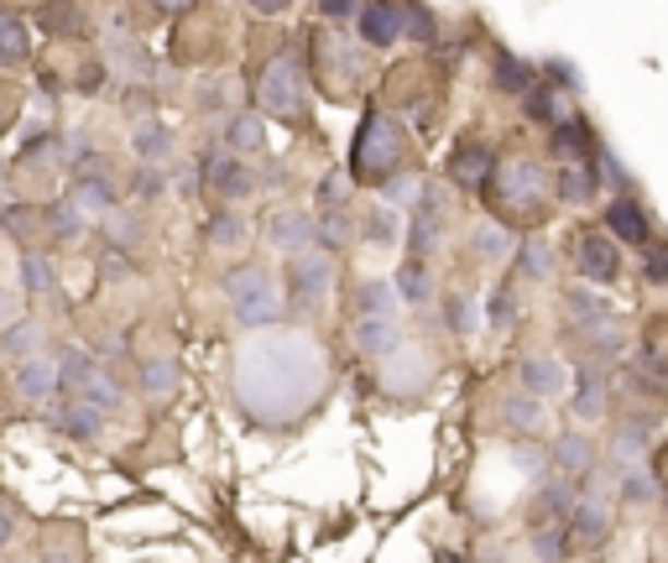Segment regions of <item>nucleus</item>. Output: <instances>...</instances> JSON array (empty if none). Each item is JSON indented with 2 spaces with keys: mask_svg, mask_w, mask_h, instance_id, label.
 I'll list each match as a JSON object with an SVG mask.
<instances>
[{
  "mask_svg": "<svg viewBox=\"0 0 668 563\" xmlns=\"http://www.w3.org/2000/svg\"><path fill=\"white\" fill-rule=\"evenodd\" d=\"M444 324H450V334H476V298L470 292H450L444 298Z\"/></svg>",
  "mask_w": 668,
  "mask_h": 563,
  "instance_id": "41",
  "label": "nucleus"
},
{
  "mask_svg": "<svg viewBox=\"0 0 668 563\" xmlns=\"http://www.w3.org/2000/svg\"><path fill=\"white\" fill-rule=\"evenodd\" d=\"M84 219H90V214L79 209L73 199H63V204H52V209H48V230L58 235V240H73V235L84 230Z\"/></svg>",
  "mask_w": 668,
  "mask_h": 563,
  "instance_id": "42",
  "label": "nucleus"
},
{
  "mask_svg": "<svg viewBox=\"0 0 668 563\" xmlns=\"http://www.w3.org/2000/svg\"><path fill=\"white\" fill-rule=\"evenodd\" d=\"M210 245H215V251H230V245H240V240H246V219H240L236 209H219L215 219H210Z\"/></svg>",
  "mask_w": 668,
  "mask_h": 563,
  "instance_id": "39",
  "label": "nucleus"
},
{
  "mask_svg": "<svg viewBox=\"0 0 668 563\" xmlns=\"http://www.w3.org/2000/svg\"><path fill=\"white\" fill-rule=\"evenodd\" d=\"M564 548H570V527H564V522H544V527L533 532V553H538V563H559L564 559Z\"/></svg>",
  "mask_w": 668,
  "mask_h": 563,
  "instance_id": "36",
  "label": "nucleus"
},
{
  "mask_svg": "<svg viewBox=\"0 0 668 563\" xmlns=\"http://www.w3.org/2000/svg\"><path fill=\"white\" fill-rule=\"evenodd\" d=\"M606 407H611V402H606V381H600L596 371H585L580 381H574V412H580L585 422H600L606 418Z\"/></svg>",
  "mask_w": 668,
  "mask_h": 563,
  "instance_id": "28",
  "label": "nucleus"
},
{
  "mask_svg": "<svg viewBox=\"0 0 668 563\" xmlns=\"http://www.w3.org/2000/svg\"><path fill=\"white\" fill-rule=\"evenodd\" d=\"M570 256H574V272L585 282H617V272H621V245L606 230H580Z\"/></svg>",
  "mask_w": 668,
  "mask_h": 563,
  "instance_id": "9",
  "label": "nucleus"
},
{
  "mask_svg": "<svg viewBox=\"0 0 668 563\" xmlns=\"http://www.w3.org/2000/svg\"><path fill=\"white\" fill-rule=\"evenodd\" d=\"M334 292V261L324 251H298L287 261V303L298 313H319Z\"/></svg>",
  "mask_w": 668,
  "mask_h": 563,
  "instance_id": "6",
  "label": "nucleus"
},
{
  "mask_svg": "<svg viewBox=\"0 0 668 563\" xmlns=\"http://www.w3.org/2000/svg\"><path fill=\"white\" fill-rule=\"evenodd\" d=\"M22 287L26 292H52V261L48 256H26L22 261Z\"/></svg>",
  "mask_w": 668,
  "mask_h": 563,
  "instance_id": "48",
  "label": "nucleus"
},
{
  "mask_svg": "<svg viewBox=\"0 0 668 563\" xmlns=\"http://www.w3.org/2000/svg\"><path fill=\"white\" fill-rule=\"evenodd\" d=\"M596 172H600V183L611 188V193H632V172L617 163V152H611V146H596Z\"/></svg>",
  "mask_w": 668,
  "mask_h": 563,
  "instance_id": "45",
  "label": "nucleus"
},
{
  "mask_svg": "<svg viewBox=\"0 0 668 563\" xmlns=\"http://www.w3.org/2000/svg\"><path fill=\"white\" fill-rule=\"evenodd\" d=\"M146 5H157V11H167V16H183V11H193L199 0H146Z\"/></svg>",
  "mask_w": 668,
  "mask_h": 563,
  "instance_id": "62",
  "label": "nucleus"
},
{
  "mask_svg": "<svg viewBox=\"0 0 668 563\" xmlns=\"http://www.w3.org/2000/svg\"><path fill=\"white\" fill-rule=\"evenodd\" d=\"M433 16L424 11V5H413V0H403V37H413V43H433Z\"/></svg>",
  "mask_w": 668,
  "mask_h": 563,
  "instance_id": "46",
  "label": "nucleus"
},
{
  "mask_svg": "<svg viewBox=\"0 0 668 563\" xmlns=\"http://www.w3.org/2000/svg\"><path fill=\"white\" fill-rule=\"evenodd\" d=\"M596 459V444L585 439V433H559L553 439V469H564V475H585Z\"/></svg>",
  "mask_w": 668,
  "mask_h": 563,
  "instance_id": "24",
  "label": "nucleus"
},
{
  "mask_svg": "<svg viewBox=\"0 0 668 563\" xmlns=\"http://www.w3.org/2000/svg\"><path fill=\"white\" fill-rule=\"evenodd\" d=\"M225 146H230L236 157H251V152H262V146H266V120L251 116V110L230 116V120H225Z\"/></svg>",
  "mask_w": 668,
  "mask_h": 563,
  "instance_id": "21",
  "label": "nucleus"
},
{
  "mask_svg": "<svg viewBox=\"0 0 668 563\" xmlns=\"http://www.w3.org/2000/svg\"><path fill=\"white\" fill-rule=\"evenodd\" d=\"M501 422H512L517 433H544L549 428V402L533 397V392L527 397H506L501 402Z\"/></svg>",
  "mask_w": 668,
  "mask_h": 563,
  "instance_id": "22",
  "label": "nucleus"
},
{
  "mask_svg": "<svg viewBox=\"0 0 668 563\" xmlns=\"http://www.w3.org/2000/svg\"><path fill=\"white\" fill-rule=\"evenodd\" d=\"M491 79H497L501 94H512V99H523L533 84H538V69L533 63H523L517 52H497V63H491Z\"/></svg>",
  "mask_w": 668,
  "mask_h": 563,
  "instance_id": "20",
  "label": "nucleus"
},
{
  "mask_svg": "<svg viewBox=\"0 0 668 563\" xmlns=\"http://www.w3.org/2000/svg\"><path fill=\"white\" fill-rule=\"evenodd\" d=\"M564 319H570L574 328H600V324H611V308L600 303L596 292L574 287V292H564Z\"/></svg>",
  "mask_w": 668,
  "mask_h": 563,
  "instance_id": "25",
  "label": "nucleus"
},
{
  "mask_svg": "<svg viewBox=\"0 0 668 563\" xmlns=\"http://www.w3.org/2000/svg\"><path fill=\"white\" fill-rule=\"evenodd\" d=\"M240 407L262 422H287L309 412L324 392V360L303 334H266L240 350L236 366Z\"/></svg>",
  "mask_w": 668,
  "mask_h": 563,
  "instance_id": "1",
  "label": "nucleus"
},
{
  "mask_svg": "<svg viewBox=\"0 0 668 563\" xmlns=\"http://www.w3.org/2000/svg\"><path fill=\"white\" fill-rule=\"evenodd\" d=\"M606 527H611V516H606V506H600V501H574V512H570V532H574V538L600 542V538H606Z\"/></svg>",
  "mask_w": 668,
  "mask_h": 563,
  "instance_id": "31",
  "label": "nucleus"
},
{
  "mask_svg": "<svg viewBox=\"0 0 668 563\" xmlns=\"http://www.w3.org/2000/svg\"><path fill=\"white\" fill-rule=\"evenodd\" d=\"M356 32H360V43L377 47V52L397 47L403 43V0H360Z\"/></svg>",
  "mask_w": 668,
  "mask_h": 563,
  "instance_id": "11",
  "label": "nucleus"
},
{
  "mask_svg": "<svg viewBox=\"0 0 668 563\" xmlns=\"http://www.w3.org/2000/svg\"><path fill=\"white\" fill-rule=\"evenodd\" d=\"M199 178H204V188H210L215 199H225V204H240V199L257 188V172L240 163L230 146H215V152H204V157H199Z\"/></svg>",
  "mask_w": 668,
  "mask_h": 563,
  "instance_id": "8",
  "label": "nucleus"
},
{
  "mask_svg": "<svg viewBox=\"0 0 668 563\" xmlns=\"http://www.w3.org/2000/svg\"><path fill=\"white\" fill-rule=\"evenodd\" d=\"M564 386H570V371H564L553 355H533V360H523V392L553 402Z\"/></svg>",
  "mask_w": 668,
  "mask_h": 563,
  "instance_id": "17",
  "label": "nucleus"
},
{
  "mask_svg": "<svg viewBox=\"0 0 668 563\" xmlns=\"http://www.w3.org/2000/svg\"><path fill=\"white\" fill-rule=\"evenodd\" d=\"M105 225H110V235H116L120 245H131V240H136V225H131V214L110 209V214H105Z\"/></svg>",
  "mask_w": 668,
  "mask_h": 563,
  "instance_id": "57",
  "label": "nucleus"
},
{
  "mask_svg": "<svg viewBox=\"0 0 668 563\" xmlns=\"http://www.w3.org/2000/svg\"><path fill=\"white\" fill-rule=\"evenodd\" d=\"M345 193H350V183H345L339 172H330V178L319 183V209H324V214L339 209V204H345Z\"/></svg>",
  "mask_w": 668,
  "mask_h": 563,
  "instance_id": "52",
  "label": "nucleus"
},
{
  "mask_svg": "<svg viewBox=\"0 0 668 563\" xmlns=\"http://www.w3.org/2000/svg\"><path fill=\"white\" fill-rule=\"evenodd\" d=\"M596 193H600L596 157H591V163H559V172H553V199H559V204L585 209V204H596Z\"/></svg>",
  "mask_w": 668,
  "mask_h": 563,
  "instance_id": "14",
  "label": "nucleus"
},
{
  "mask_svg": "<svg viewBox=\"0 0 668 563\" xmlns=\"http://www.w3.org/2000/svg\"><path fill=\"white\" fill-rule=\"evenodd\" d=\"M356 345H360V355L386 360V355H397V345H403V328H397V319H356Z\"/></svg>",
  "mask_w": 668,
  "mask_h": 563,
  "instance_id": "18",
  "label": "nucleus"
},
{
  "mask_svg": "<svg viewBox=\"0 0 668 563\" xmlns=\"http://www.w3.org/2000/svg\"><path fill=\"white\" fill-rule=\"evenodd\" d=\"M11 532H16V522H11V512H5V506H0V548H5V542H11Z\"/></svg>",
  "mask_w": 668,
  "mask_h": 563,
  "instance_id": "64",
  "label": "nucleus"
},
{
  "mask_svg": "<svg viewBox=\"0 0 668 563\" xmlns=\"http://www.w3.org/2000/svg\"><path fill=\"white\" fill-rule=\"evenodd\" d=\"M418 193H424V178L403 167L397 178H386L382 183V204H392V209H397V204H418Z\"/></svg>",
  "mask_w": 668,
  "mask_h": 563,
  "instance_id": "44",
  "label": "nucleus"
},
{
  "mask_svg": "<svg viewBox=\"0 0 668 563\" xmlns=\"http://www.w3.org/2000/svg\"><path fill=\"white\" fill-rule=\"evenodd\" d=\"M611 448H617V459H643V454H647V428H643V422H627Z\"/></svg>",
  "mask_w": 668,
  "mask_h": 563,
  "instance_id": "49",
  "label": "nucleus"
},
{
  "mask_svg": "<svg viewBox=\"0 0 668 563\" xmlns=\"http://www.w3.org/2000/svg\"><path fill=\"white\" fill-rule=\"evenodd\" d=\"M574 512V491L570 486H564V480H559V486H549V491L538 495V522H564V516Z\"/></svg>",
  "mask_w": 668,
  "mask_h": 563,
  "instance_id": "43",
  "label": "nucleus"
},
{
  "mask_svg": "<svg viewBox=\"0 0 668 563\" xmlns=\"http://www.w3.org/2000/svg\"><path fill=\"white\" fill-rule=\"evenodd\" d=\"M407 157H413V141H407L403 120L392 110H366V120L356 131V152H350V178L382 188L386 178L403 172Z\"/></svg>",
  "mask_w": 668,
  "mask_h": 563,
  "instance_id": "3",
  "label": "nucleus"
},
{
  "mask_svg": "<svg viewBox=\"0 0 668 563\" xmlns=\"http://www.w3.org/2000/svg\"><path fill=\"white\" fill-rule=\"evenodd\" d=\"M84 402H95L99 412H110V407H120V386H116V375H105V371H90L79 386H73Z\"/></svg>",
  "mask_w": 668,
  "mask_h": 563,
  "instance_id": "35",
  "label": "nucleus"
},
{
  "mask_svg": "<svg viewBox=\"0 0 668 563\" xmlns=\"http://www.w3.org/2000/svg\"><path fill=\"white\" fill-rule=\"evenodd\" d=\"M257 110L262 116H277V120H303L309 110V79H303V63H298V52L283 47V52H272L262 69H257Z\"/></svg>",
  "mask_w": 668,
  "mask_h": 563,
  "instance_id": "5",
  "label": "nucleus"
},
{
  "mask_svg": "<svg viewBox=\"0 0 668 563\" xmlns=\"http://www.w3.org/2000/svg\"><path fill=\"white\" fill-rule=\"evenodd\" d=\"M397 282H366L356 292V308H360V319H397Z\"/></svg>",
  "mask_w": 668,
  "mask_h": 563,
  "instance_id": "26",
  "label": "nucleus"
},
{
  "mask_svg": "<svg viewBox=\"0 0 668 563\" xmlns=\"http://www.w3.org/2000/svg\"><path fill=\"white\" fill-rule=\"evenodd\" d=\"M32 219H37V209H5V230H11V235H32Z\"/></svg>",
  "mask_w": 668,
  "mask_h": 563,
  "instance_id": "59",
  "label": "nucleus"
},
{
  "mask_svg": "<svg viewBox=\"0 0 668 563\" xmlns=\"http://www.w3.org/2000/svg\"><path fill=\"white\" fill-rule=\"evenodd\" d=\"M172 386H178V366H172V360H142L146 397H172Z\"/></svg>",
  "mask_w": 668,
  "mask_h": 563,
  "instance_id": "40",
  "label": "nucleus"
},
{
  "mask_svg": "<svg viewBox=\"0 0 668 563\" xmlns=\"http://www.w3.org/2000/svg\"><path fill=\"white\" fill-rule=\"evenodd\" d=\"M596 131H591V120L580 116H559L549 125V157L553 163H591L596 157Z\"/></svg>",
  "mask_w": 668,
  "mask_h": 563,
  "instance_id": "13",
  "label": "nucleus"
},
{
  "mask_svg": "<svg viewBox=\"0 0 668 563\" xmlns=\"http://www.w3.org/2000/svg\"><path fill=\"white\" fill-rule=\"evenodd\" d=\"M517 251V230L512 225H501V219H480L476 230H470V261L480 266H497Z\"/></svg>",
  "mask_w": 668,
  "mask_h": 563,
  "instance_id": "16",
  "label": "nucleus"
},
{
  "mask_svg": "<svg viewBox=\"0 0 668 563\" xmlns=\"http://www.w3.org/2000/svg\"><path fill=\"white\" fill-rule=\"evenodd\" d=\"M16 392L26 402H48L58 392V366L52 360H37V355H26L22 366H16Z\"/></svg>",
  "mask_w": 668,
  "mask_h": 563,
  "instance_id": "19",
  "label": "nucleus"
},
{
  "mask_svg": "<svg viewBox=\"0 0 668 563\" xmlns=\"http://www.w3.org/2000/svg\"><path fill=\"white\" fill-rule=\"evenodd\" d=\"M523 110L533 125H553L559 120V89H549V84H533V89L523 94Z\"/></svg>",
  "mask_w": 668,
  "mask_h": 563,
  "instance_id": "38",
  "label": "nucleus"
},
{
  "mask_svg": "<svg viewBox=\"0 0 668 563\" xmlns=\"http://www.w3.org/2000/svg\"><path fill=\"white\" fill-rule=\"evenodd\" d=\"M621 495H627L632 506H643V501H653V480H643V475H627V480H621Z\"/></svg>",
  "mask_w": 668,
  "mask_h": 563,
  "instance_id": "56",
  "label": "nucleus"
},
{
  "mask_svg": "<svg viewBox=\"0 0 668 563\" xmlns=\"http://www.w3.org/2000/svg\"><path fill=\"white\" fill-rule=\"evenodd\" d=\"M544 73H549L559 89H580V73H574L570 58H544Z\"/></svg>",
  "mask_w": 668,
  "mask_h": 563,
  "instance_id": "53",
  "label": "nucleus"
},
{
  "mask_svg": "<svg viewBox=\"0 0 668 563\" xmlns=\"http://www.w3.org/2000/svg\"><path fill=\"white\" fill-rule=\"evenodd\" d=\"M136 193H146V199L163 193V172H157V167H142V172H136Z\"/></svg>",
  "mask_w": 668,
  "mask_h": 563,
  "instance_id": "60",
  "label": "nucleus"
},
{
  "mask_svg": "<svg viewBox=\"0 0 668 563\" xmlns=\"http://www.w3.org/2000/svg\"><path fill=\"white\" fill-rule=\"evenodd\" d=\"M73 204L84 214H95V219H105L110 214V204H116V188H110V178H79V188L69 193Z\"/></svg>",
  "mask_w": 668,
  "mask_h": 563,
  "instance_id": "30",
  "label": "nucleus"
},
{
  "mask_svg": "<svg viewBox=\"0 0 668 563\" xmlns=\"http://www.w3.org/2000/svg\"><path fill=\"white\" fill-rule=\"evenodd\" d=\"M11 120H16V89H11V84H0V131H5Z\"/></svg>",
  "mask_w": 668,
  "mask_h": 563,
  "instance_id": "61",
  "label": "nucleus"
},
{
  "mask_svg": "<svg viewBox=\"0 0 668 563\" xmlns=\"http://www.w3.org/2000/svg\"><path fill=\"white\" fill-rule=\"evenodd\" d=\"M606 225L600 230L611 235L617 245H632V251H643L647 240H653V219H647V209L632 199V193H611V204H606V214H600Z\"/></svg>",
  "mask_w": 668,
  "mask_h": 563,
  "instance_id": "10",
  "label": "nucleus"
},
{
  "mask_svg": "<svg viewBox=\"0 0 668 563\" xmlns=\"http://www.w3.org/2000/svg\"><path fill=\"white\" fill-rule=\"evenodd\" d=\"M444 235H450V199H444V188H429L418 193V204H413V225H407V240H413V256L429 261L439 245H444Z\"/></svg>",
  "mask_w": 668,
  "mask_h": 563,
  "instance_id": "7",
  "label": "nucleus"
},
{
  "mask_svg": "<svg viewBox=\"0 0 668 563\" xmlns=\"http://www.w3.org/2000/svg\"><path fill=\"white\" fill-rule=\"evenodd\" d=\"M90 371H95V355H90V350H69V355H63V366H58V381H63V386H79Z\"/></svg>",
  "mask_w": 668,
  "mask_h": 563,
  "instance_id": "51",
  "label": "nucleus"
},
{
  "mask_svg": "<svg viewBox=\"0 0 668 563\" xmlns=\"http://www.w3.org/2000/svg\"><path fill=\"white\" fill-rule=\"evenodd\" d=\"M491 167H497V152H491L486 141L465 136L450 152V188H460V193H480L486 178H491Z\"/></svg>",
  "mask_w": 668,
  "mask_h": 563,
  "instance_id": "12",
  "label": "nucleus"
},
{
  "mask_svg": "<svg viewBox=\"0 0 668 563\" xmlns=\"http://www.w3.org/2000/svg\"><path fill=\"white\" fill-rule=\"evenodd\" d=\"M392 282H397V298H403V303H429V298H433V277H429V266H424L418 256L407 261Z\"/></svg>",
  "mask_w": 668,
  "mask_h": 563,
  "instance_id": "32",
  "label": "nucleus"
},
{
  "mask_svg": "<svg viewBox=\"0 0 668 563\" xmlns=\"http://www.w3.org/2000/svg\"><path fill=\"white\" fill-rule=\"evenodd\" d=\"M99 422H105V412H99L95 402H84V397L63 402V412H58V428H63V433H73V439H95Z\"/></svg>",
  "mask_w": 668,
  "mask_h": 563,
  "instance_id": "27",
  "label": "nucleus"
},
{
  "mask_svg": "<svg viewBox=\"0 0 668 563\" xmlns=\"http://www.w3.org/2000/svg\"><path fill=\"white\" fill-rule=\"evenodd\" d=\"M225 298H230V308H236V319L246 328H272L287 308L272 266H262V261H240L236 272H225Z\"/></svg>",
  "mask_w": 668,
  "mask_h": 563,
  "instance_id": "4",
  "label": "nucleus"
},
{
  "mask_svg": "<svg viewBox=\"0 0 668 563\" xmlns=\"http://www.w3.org/2000/svg\"><path fill=\"white\" fill-rule=\"evenodd\" d=\"M350 214H339V209H330L324 219H319V245H345L350 240Z\"/></svg>",
  "mask_w": 668,
  "mask_h": 563,
  "instance_id": "50",
  "label": "nucleus"
},
{
  "mask_svg": "<svg viewBox=\"0 0 668 563\" xmlns=\"http://www.w3.org/2000/svg\"><path fill=\"white\" fill-rule=\"evenodd\" d=\"M37 345H43V328L32 324V319H16V324H5L0 328V350L5 355H37Z\"/></svg>",
  "mask_w": 668,
  "mask_h": 563,
  "instance_id": "34",
  "label": "nucleus"
},
{
  "mask_svg": "<svg viewBox=\"0 0 668 563\" xmlns=\"http://www.w3.org/2000/svg\"><path fill=\"white\" fill-rule=\"evenodd\" d=\"M16 319H22V298H16L11 287H0V328L16 324Z\"/></svg>",
  "mask_w": 668,
  "mask_h": 563,
  "instance_id": "58",
  "label": "nucleus"
},
{
  "mask_svg": "<svg viewBox=\"0 0 668 563\" xmlns=\"http://www.w3.org/2000/svg\"><path fill=\"white\" fill-rule=\"evenodd\" d=\"M131 146H136V157H142V163H163V157H172V136H167V125H136Z\"/></svg>",
  "mask_w": 668,
  "mask_h": 563,
  "instance_id": "37",
  "label": "nucleus"
},
{
  "mask_svg": "<svg viewBox=\"0 0 668 563\" xmlns=\"http://www.w3.org/2000/svg\"><path fill=\"white\" fill-rule=\"evenodd\" d=\"M246 5H251V11H262V16H277V11H287L293 0H246Z\"/></svg>",
  "mask_w": 668,
  "mask_h": 563,
  "instance_id": "63",
  "label": "nucleus"
},
{
  "mask_svg": "<svg viewBox=\"0 0 668 563\" xmlns=\"http://www.w3.org/2000/svg\"><path fill=\"white\" fill-rule=\"evenodd\" d=\"M26 58H32V32H26V22L16 11H0V63L16 69Z\"/></svg>",
  "mask_w": 668,
  "mask_h": 563,
  "instance_id": "23",
  "label": "nucleus"
},
{
  "mask_svg": "<svg viewBox=\"0 0 668 563\" xmlns=\"http://www.w3.org/2000/svg\"><path fill=\"white\" fill-rule=\"evenodd\" d=\"M313 5H319L324 22H350V16L360 11V0H313Z\"/></svg>",
  "mask_w": 668,
  "mask_h": 563,
  "instance_id": "54",
  "label": "nucleus"
},
{
  "mask_svg": "<svg viewBox=\"0 0 668 563\" xmlns=\"http://www.w3.org/2000/svg\"><path fill=\"white\" fill-rule=\"evenodd\" d=\"M486 313H491V324H512L517 319V308H512V292H491V303H486Z\"/></svg>",
  "mask_w": 668,
  "mask_h": 563,
  "instance_id": "55",
  "label": "nucleus"
},
{
  "mask_svg": "<svg viewBox=\"0 0 668 563\" xmlns=\"http://www.w3.org/2000/svg\"><path fill=\"white\" fill-rule=\"evenodd\" d=\"M360 235H366L371 245H397V240H403V214L392 209V204H377V209L360 219Z\"/></svg>",
  "mask_w": 668,
  "mask_h": 563,
  "instance_id": "29",
  "label": "nucleus"
},
{
  "mask_svg": "<svg viewBox=\"0 0 668 563\" xmlns=\"http://www.w3.org/2000/svg\"><path fill=\"white\" fill-rule=\"evenodd\" d=\"M480 199H486L491 219L512 225V230H538L559 204L553 199V172L533 152H501L486 188H480Z\"/></svg>",
  "mask_w": 668,
  "mask_h": 563,
  "instance_id": "2",
  "label": "nucleus"
},
{
  "mask_svg": "<svg viewBox=\"0 0 668 563\" xmlns=\"http://www.w3.org/2000/svg\"><path fill=\"white\" fill-rule=\"evenodd\" d=\"M643 277L653 287H668V245L664 240H647L643 245Z\"/></svg>",
  "mask_w": 668,
  "mask_h": 563,
  "instance_id": "47",
  "label": "nucleus"
},
{
  "mask_svg": "<svg viewBox=\"0 0 668 563\" xmlns=\"http://www.w3.org/2000/svg\"><path fill=\"white\" fill-rule=\"evenodd\" d=\"M517 256H523V277H533V282L553 272V251H549V240H544V235L527 230L523 240H517Z\"/></svg>",
  "mask_w": 668,
  "mask_h": 563,
  "instance_id": "33",
  "label": "nucleus"
},
{
  "mask_svg": "<svg viewBox=\"0 0 668 563\" xmlns=\"http://www.w3.org/2000/svg\"><path fill=\"white\" fill-rule=\"evenodd\" d=\"M266 240L287 251V256H298V251H313L319 245V225H313L303 209H277L266 219Z\"/></svg>",
  "mask_w": 668,
  "mask_h": 563,
  "instance_id": "15",
  "label": "nucleus"
}]
</instances>
